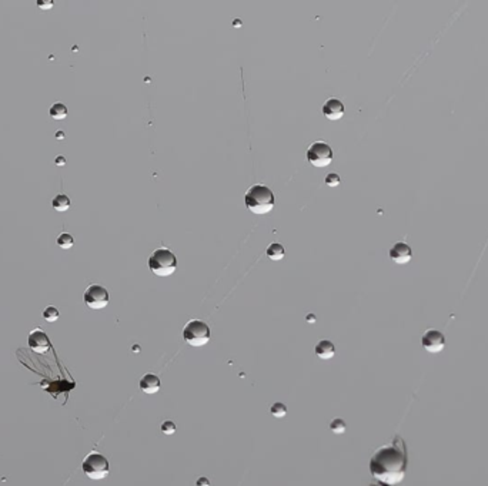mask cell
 I'll use <instances>...</instances> for the list:
<instances>
[{
  "instance_id": "6da1fadb",
  "label": "cell",
  "mask_w": 488,
  "mask_h": 486,
  "mask_svg": "<svg viewBox=\"0 0 488 486\" xmlns=\"http://www.w3.org/2000/svg\"><path fill=\"white\" fill-rule=\"evenodd\" d=\"M407 470V452L401 439L377 449L370 460V472L373 477L384 485L400 483Z\"/></svg>"
},
{
  "instance_id": "7a4b0ae2",
  "label": "cell",
  "mask_w": 488,
  "mask_h": 486,
  "mask_svg": "<svg viewBox=\"0 0 488 486\" xmlns=\"http://www.w3.org/2000/svg\"><path fill=\"white\" fill-rule=\"evenodd\" d=\"M274 194L267 186L256 184L250 187L244 195V204L253 214H267L274 208Z\"/></svg>"
},
{
  "instance_id": "3957f363",
  "label": "cell",
  "mask_w": 488,
  "mask_h": 486,
  "mask_svg": "<svg viewBox=\"0 0 488 486\" xmlns=\"http://www.w3.org/2000/svg\"><path fill=\"white\" fill-rule=\"evenodd\" d=\"M149 268L157 277H169L177 268V258L167 248H159L149 258Z\"/></svg>"
},
{
  "instance_id": "277c9868",
  "label": "cell",
  "mask_w": 488,
  "mask_h": 486,
  "mask_svg": "<svg viewBox=\"0 0 488 486\" xmlns=\"http://www.w3.org/2000/svg\"><path fill=\"white\" fill-rule=\"evenodd\" d=\"M183 339L187 345L200 348L210 341V327L205 321L191 319L183 328Z\"/></svg>"
},
{
  "instance_id": "5b68a950",
  "label": "cell",
  "mask_w": 488,
  "mask_h": 486,
  "mask_svg": "<svg viewBox=\"0 0 488 486\" xmlns=\"http://www.w3.org/2000/svg\"><path fill=\"white\" fill-rule=\"evenodd\" d=\"M81 469L87 477L93 479V480H100L109 475L110 465H109L106 456H103L99 452H91L86 456V459L83 460Z\"/></svg>"
},
{
  "instance_id": "8992f818",
  "label": "cell",
  "mask_w": 488,
  "mask_h": 486,
  "mask_svg": "<svg viewBox=\"0 0 488 486\" xmlns=\"http://www.w3.org/2000/svg\"><path fill=\"white\" fill-rule=\"evenodd\" d=\"M333 157H334L333 149L324 142L313 143L307 150V160L313 167H327L331 164Z\"/></svg>"
},
{
  "instance_id": "52a82bcc",
  "label": "cell",
  "mask_w": 488,
  "mask_h": 486,
  "mask_svg": "<svg viewBox=\"0 0 488 486\" xmlns=\"http://www.w3.org/2000/svg\"><path fill=\"white\" fill-rule=\"evenodd\" d=\"M84 304L91 309H102L107 307L109 304V292L105 287L102 285H97V284H93L90 285L89 288L84 291Z\"/></svg>"
},
{
  "instance_id": "ba28073f",
  "label": "cell",
  "mask_w": 488,
  "mask_h": 486,
  "mask_svg": "<svg viewBox=\"0 0 488 486\" xmlns=\"http://www.w3.org/2000/svg\"><path fill=\"white\" fill-rule=\"evenodd\" d=\"M421 345L430 353H438L445 348V336L438 329H427L421 336Z\"/></svg>"
},
{
  "instance_id": "9c48e42d",
  "label": "cell",
  "mask_w": 488,
  "mask_h": 486,
  "mask_svg": "<svg viewBox=\"0 0 488 486\" xmlns=\"http://www.w3.org/2000/svg\"><path fill=\"white\" fill-rule=\"evenodd\" d=\"M29 346L35 352L46 353L50 349L52 344H50V339L45 331H42L40 328H36L35 331H32L29 335Z\"/></svg>"
},
{
  "instance_id": "30bf717a",
  "label": "cell",
  "mask_w": 488,
  "mask_h": 486,
  "mask_svg": "<svg viewBox=\"0 0 488 486\" xmlns=\"http://www.w3.org/2000/svg\"><path fill=\"white\" fill-rule=\"evenodd\" d=\"M390 258L399 265H404L411 261L413 258V250L407 242H396L390 250Z\"/></svg>"
},
{
  "instance_id": "8fae6325",
  "label": "cell",
  "mask_w": 488,
  "mask_h": 486,
  "mask_svg": "<svg viewBox=\"0 0 488 486\" xmlns=\"http://www.w3.org/2000/svg\"><path fill=\"white\" fill-rule=\"evenodd\" d=\"M344 111H346V107L338 98H329L323 106V114H324L326 118H329L330 122L340 120L344 115Z\"/></svg>"
},
{
  "instance_id": "7c38bea8",
  "label": "cell",
  "mask_w": 488,
  "mask_h": 486,
  "mask_svg": "<svg viewBox=\"0 0 488 486\" xmlns=\"http://www.w3.org/2000/svg\"><path fill=\"white\" fill-rule=\"evenodd\" d=\"M140 391L144 394H157L160 391V380L154 374H146L143 375L139 382Z\"/></svg>"
},
{
  "instance_id": "4fadbf2b",
  "label": "cell",
  "mask_w": 488,
  "mask_h": 486,
  "mask_svg": "<svg viewBox=\"0 0 488 486\" xmlns=\"http://www.w3.org/2000/svg\"><path fill=\"white\" fill-rule=\"evenodd\" d=\"M314 351L320 359H331L333 356H336V345L329 339H321L319 344L316 345Z\"/></svg>"
},
{
  "instance_id": "5bb4252c",
  "label": "cell",
  "mask_w": 488,
  "mask_h": 486,
  "mask_svg": "<svg viewBox=\"0 0 488 486\" xmlns=\"http://www.w3.org/2000/svg\"><path fill=\"white\" fill-rule=\"evenodd\" d=\"M266 254L270 260H273V261H280V260H283L284 256H285V251H284V247L281 246V244H278V242H273V244H270V246H268Z\"/></svg>"
},
{
  "instance_id": "9a60e30c",
  "label": "cell",
  "mask_w": 488,
  "mask_h": 486,
  "mask_svg": "<svg viewBox=\"0 0 488 486\" xmlns=\"http://www.w3.org/2000/svg\"><path fill=\"white\" fill-rule=\"evenodd\" d=\"M52 205H53V208L56 210V211H60V212L67 211V210L70 208V198L64 194L56 195V197L53 198Z\"/></svg>"
},
{
  "instance_id": "2e32d148",
  "label": "cell",
  "mask_w": 488,
  "mask_h": 486,
  "mask_svg": "<svg viewBox=\"0 0 488 486\" xmlns=\"http://www.w3.org/2000/svg\"><path fill=\"white\" fill-rule=\"evenodd\" d=\"M50 117L53 120H64L67 117V107L62 103H56L50 107Z\"/></svg>"
},
{
  "instance_id": "e0dca14e",
  "label": "cell",
  "mask_w": 488,
  "mask_h": 486,
  "mask_svg": "<svg viewBox=\"0 0 488 486\" xmlns=\"http://www.w3.org/2000/svg\"><path fill=\"white\" fill-rule=\"evenodd\" d=\"M346 429H347V424L341 419V418H336V419H333L331 421V424H330V431L333 433H336V435H341V433H344L346 432Z\"/></svg>"
},
{
  "instance_id": "ac0fdd59",
  "label": "cell",
  "mask_w": 488,
  "mask_h": 486,
  "mask_svg": "<svg viewBox=\"0 0 488 486\" xmlns=\"http://www.w3.org/2000/svg\"><path fill=\"white\" fill-rule=\"evenodd\" d=\"M73 244H74V238L71 237L70 234H67V232H63V234L59 235V238H57V246L63 248V250H70L73 247Z\"/></svg>"
},
{
  "instance_id": "d6986e66",
  "label": "cell",
  "mask_w": 488,
  "mask_h": 486,
  "mask_svg": "<svg viewBox=\"0 0 488 486\" xmlns=\"http://www.w3.org/2000/svg\"><path fill=\"white\" fill-rule=\"evenodd\" d=\"M270 414L274 418H284L287 415V407L284 405L283 402H275L270 408Z\"/></svg>"
},
{
  "instance_id": "ffe728a7",
  "label": "cell",
  "mask_w": 488,
  "mask_h": 486,
  "mask_svg": "<svg viewBox=\"0 0 488 486\" xmlns=\"http://www.w3.org/2000/svg\"><path fill=\"white\" fill-rule=\"evenodd\" d=\"M43 318L47 321V322H54V321H57L59 319V309L56 308V307H47V308L43 311Z\"/></svg>"
},
{
  "instance_id": "44dd1931",
  "label": "cell",
  "mask_w": 488,
  "mask_h": 486,
  "mask_svg": "<svg viewBox=\"0 0 488 486\" xmlns=\"http://www.w3.org/2000/svg\"><path fill=\"white\" fill-rule=\"evenodd\" d=\"M326 184L329 187H331V188H336L337 186H340V183H341V180H340V176L338 174H336V173H330V174H327V177H326Z\"/></svg>"
},
{
  "instance_id": "7402d4cb",
  "label": "cell",
  "mask_w": 488,
  "mask_h": 486,
  "mask_svg": "<svg viewBox=\"0 0 488 486\" xmlns=\"http://www.w3.org/2000/svg\"><path fill=\"white\" fill-rule=\"evenodd\" d=\"M176 424L173 422V421H164L163 424H161V432L164 433V435H173V433H176Z\"/></svg>"
},
{
  "instance_id": "603a6c76",
  "label": "cell",
  "mask_w": 488,
  "mask_h": 486,
  "mask_svg": "<svg viewBox=\"0 0 488 486\" xmlns=\"http://www.w3.org/2000/svg\"><path fill=\"white\" fill-rule=\"evenodd\" d=\"M37 5L40 6V9L49 10V9H52V8H53V0H46V2H43V0H39V2H37Z\"/></svg>"
},
{
  "instance_id": "cb8c5ba5",
  "label": "cell",
  "mask_w": 488,
  "mask_h": 486,
  "mask_svg": "<svg viewBox=\"0 0 488 486\" xmlns=\"http://www.w3.org/2000/svg\"><path fill=\"white\" fill-rule=\"evenodd\" d=\"M196 486H210V480L205 476L199 477L197 482H196Z\"/></svg>"
},
{
  "instance_id": "d4e9b609",
  "label": "cell",
  "mask_w": 488,
  "mask_h": 486,
  "mask_svg": "<svg viewBox=\"0 0 488 486\" xmlns=\"http://www.w3.org/2000/svg\"><path fill=\"white\" fill-rule=\"evenodd\" d=\"M54 163H56V164H59V166H63V164H64V163H66V160L63 159L62 156H60V157H59V159H56V160H54Z\"/></svg>"
},
{
  "instance_id": "484cf974",
  "label": "cell",
  "mask_w": 488,
  "mask_h": 486,
  "mask_svg": "<svg viewBox=\"0 0 488 486\" xmlns=\"http://www.w3.org/2000/svg\"><path fill=\"white\" fill-rule=\"evenodd\" d=\"M370 486H388V485H384V483L380 482V483H373V485H370Z\"/></svg>"
}]
</instances>
